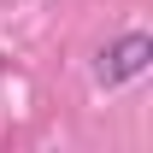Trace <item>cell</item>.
<instances>
[{
  "label": "cell",
  "instance_id": "1",
  "mask_svg": "<svg viewBox=\"0 0 153 153\" xmlns=\"http://www.w3.org/2000/svg\"><path fill=\"white\" fill-rule=\"evenodd\" d=\"M147 65H153V41L141 36V30H124L118 41H106L94 53V82L100 88H124L135 76H147Z\"/></svg>",
  "mask_w": 153,
  "mask_h": 153
}]
</instances>
